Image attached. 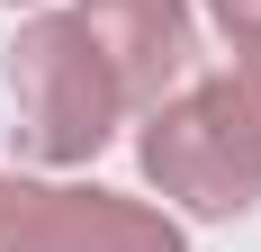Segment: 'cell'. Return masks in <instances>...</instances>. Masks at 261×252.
Segmentation results:
<instances>
[{"instance_id":"obj_1","label":"cell","mask_w":261,"mask_h":252,"mask_svg":"<svg viewBox=\"0 0 261 252\" xmlns=\"http://www.w3.org/2000/svg\"><path fill=\"white\" fill-rule=\"evenodd\" d=\"M0 72H9L18 153L36 171H90V162L117 144L126 99H117V81H108V63L90 54V36H81L72 9H36V18L9 36Z\"/></svg>"},{"instance_id":"obj_2","label":"cell","mask_w":261,"mask_h":252,"mask_svg":"<svg viewBox=\"0 0 261 252\" xmlns=\"http://www.w3.org/2000/svg\"><path fill=\"white\" fill-rule=\"evenodd\" d=\"M135 162H144V180L162 189L171 216L234 225V216H252V207H261V171L243 162V144L225 135V117L207 108L198 72H189L171 99L144 108V126H135Z\"/></svg>"},{"instance_id":"obj_3","label":"cell","mask_w":261,"mask_h":252,"mask_svg":"<svg viewBox=\"0 0 261 252\" xmlns=\"http://www.w3.org/2000/svg\"><path fill=\"white\" fill-rule=\"evenodd\" d=\"M72 18L90 36V54L108 63L126 117H144L198 72V0H72Z\"/></svg>"},{"instance_id":"obj_4","label":"cell","mask_w":261,"mask_h":252,"mask_svg":"<svg viewBox=\"0 0 261 252\" xmlns=\"http://www.w3.org/2000/svg\"><path fill=\"white\" fill-rule=\"evenodd\" d=\"M18 252H189V225L99 180H36Z\"/></svg>"},{"instance_id":"obj_5","label":"cell","mask_w":261,"mask_h":252,"mask_svg":"<svg viewBox=\"0 0 261 252\" xmlns=\"http://www.w3.org/2000/svg\"><path fill=\"white\" fill-rule=\"evenodd\" d=\"M198 18H207L225 45H261V0H198Z\"/></svg>"},{"instance_id":"obj_6","label":"cell","mask_w":261,"mask_h":252,"mask_svg":"<svg viewBox=\"0 0 261 252\" xmlns=\"http://www.w3.org/2000/svg\"><path fill=\"white\" fill-rule=\"evenodd\" d=\"M27 198H36V171H0V252H18V234H27Z\"/></svg>"},{"instance_id":"obj_7","label":"cell","mask_w":261,"mask_h":252,"mask_svg":"<svg viewBox=\"0 0 261 252\" xmlns=\"http://www.w3.org/2000/svg\"><path fill=\"white\" fill-rule=\"evenodd\" d=\"M0 9H45V0H0Z\"/></svg>"}]
</instances>
